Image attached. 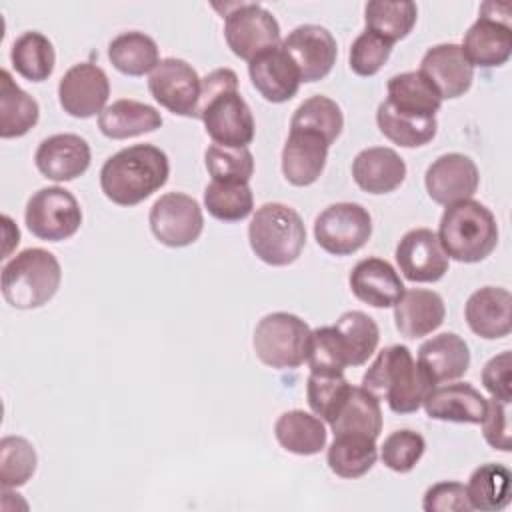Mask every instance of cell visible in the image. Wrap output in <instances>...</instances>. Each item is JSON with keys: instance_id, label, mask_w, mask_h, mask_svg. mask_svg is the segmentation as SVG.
<instances>
[{"instance_id": "1", "label": "cell", "mask_w": 512, "mask_h": 512, "mask_svg": "<svg viewBox=\"0 0 512 512\" xmlns=\"http://www.w3.org/2000/svg\"><path fill=\"white\" fill-rule=\"evenodd\" d=\"M196 118L204 122L214 144L248 148L254 140V116L238 92V76L230 68H216L202 78Z\"/></svg>"}, {"instance_id": "2", "label": "cell", "mask_w": 512, "mask_h": 512, "mask_svg": "<svg viewBox=\"0 0 512 512\" xmlns=\"http://www.w3.org/2000/svg\"><path fill=\"white\" fill-rule=\"evenodd\" d=\"M170 162L154 144H134L118 150L100 168V188L118 206H136L168 182Z\"/></svg>"}, {"instance_id": "3", "label": "cell", "mask_w": 512, "mask_h": 512, "mask_svg": "<svg viewBox=\"0 0 512 512\" xmlns=\"http://www.w3.org/2000/svg\"><path fill=\"white\" fill-rule=\"evenodd\" d=\"M360 384L378 400H386L388 408L396 414L416 412L430 388L436 386L404 344L382 348Z\"/></svg>"}, {"instance_id": "4", "label": "cell", "mask_w": 512, "mask_h": 512, "mask_svg": "<svg viewBox=\"0 0 512 512\" xmlns=\"http://www.w3.org/2000/svg\"><path fill=\"white\" fill-rule=\"evenodd\" d=\"M436 234L446 256L464 264L482 262L498 244L494 214L472 198L446 206Z\"/></svg>"}, {"instance_id": "5", "label": "cell", "mask_w": 512, "mask_h": 512, "mask_svg": "<svg viewBox=\"0 0 512 512\" xmlns=\"http://www.w3.org/2000/svg\"><path fill=\"white\" fill-rule=\"evenodd\" d=\"M60 282V262L44 248H26L2 268V296L18 310L44 306L54 298Z\"/></svg>"}, {"instance_id": "6", "label": "cell", "mask_w": 512, "mask_h": 512, "mask_svg": "<svg viewBox=\"0 0 512 512\" xmlns=\"http://www.w3.org/2000/svg\"><path fill=\"white\" fill-rule=\"evenodd\" d=\"M252 252L270 266H288L306 246L302 216L284 202H266L256 208L248 224Z\"/></svg>"}, {"instance_id": "7", "label": "cell", "mask_w": 512, "mask_h": 512, "mask_svg": "<svg viewBox=\"0 0 512 512\" xmlns=\"http://www.w3.org/2000/svg\"><path fill=\"white\" fill-rule=\"evenodd\" d=\"M310 332V326L300 316L270 312L256 324L252 346L262 364L276 370H290L308 360Z\"/></svg>"}, {"instance_id": "8", "label": "cell", "mask_w": 512, "mask_h": 512, "mask_svg": "<svg viewBox=\"0 0 512 512\" xmlns=\"http://www.w3.org/2000/svg\"><path fill=\"white\" fill-rule=\"evenodd\" d=\"M24 222L36 238L60 242L78 232L82 224V208L70 190L62 186H46L28 198Z\"/></svg>"}, {"instance_id": "9", "label": "cell", "mask_w": 512, "mask_h": 512, "mask_svg": "<svg viewBox=\"0 0 512 512\" xmlns=\"http://www.w3.org/2000/svg\"><path fill=\"white\" fill-rule=\"evenodd\" d=\"M224 38L234 56L250 62L280 44V24L262 4L240 2L224 14Z\"/></svg>"}, {"instance_id": "10", "label": "cell", "mask_w": 512, "mask_h": 512, "mask_svg": "<svg viewBox=\"0 0 512 512\" xmlns=\"http://www.w3.org/2000/svg\"><path fill=\"white\" fill-rule=\"evenodd\" d=\"M372 236V216L358 202H336L326 206L314 220L318 246L332 256L358 252Z\"/></svg>"}, {"instance_id": "11", "label": "cell", "mask_w": 512, "mask_h": 512, "mask_svg": "<svg viewBox=\"0 0 512 512\" xmlns=\"http://www.w3.org/2000/svg\"><path fill=\"white\" fill-rule=\"evenodd\" d=\"M506 2H484L480 6V16L468 28L462 40V52L472 66L498 68L508 62L512 54V26L510 8L502 10Z\"/></svg>"}, {"instance_id": "12", "label": "cell", "mask_w": 512, "mask_h": 512, "mask_svg": "<svg viewBox=\"0 0 512 512\" xmlns=\"http://www.w3.org/2000/svg\"><path fill=\"white\" fill-rule=\"evenodd\" d=\"M150 230L154 238L170 248L194 244L204 230L202 208L184 192H166L150 208Z\"/></svg>"}, {"instance_id": "13", "label": "cell", "mask_w": 512, "mask_h": 512, "mask_svg": "<svg viewBox=\"0 0 512 512\" xmlns=\"http://www.w3.org/2000/svg\"><path fill=\"white\" fill-rule=\"evenodd\" d=\"M202 78L182 58H164L150 72L148 90L152 98L168 112L196 118Z\"/></svg>"}, {"instance_id": "14", "label": "cell", "mask_w": 512, "mask_h": 512, "mask_svg": "<svg viewBox=\"0 0 512 512\" xmlns=\"http://www.w3.org/2000/svg\"><path fill=\"white\" fill-rule=\"evenodd\" d=\"M110 80L106 72L92 62L70 66L58 82V102L72 118H92L106 108Z\"/></svg>"}, {"instance_id": "15", "label": "cell", "mask_w": 512, "mask_h": 512, "mask_svg": "<svg viewBox=\"0 0 512 512\" xmlns=\"http://www.w3.org/2000/svg\"><path fill=\"white\" fill-rule=\"evenodd\" d=\"M280 44L296 64L302 82L326 78L336 64V38L320 24H300Z\"/></svg>"}, {"instance_id": "16", "label": "cell", "mask_w": 512, "mask_h": 512, "mask_svg": "<svg viewBox=\"0 0 512 512\" xmlns=\"http://www.w3.org/2000/svg\"><path fill=\"white\" fill-rule=\"evenodd\" d=\"M478 184L480 172L476 162L460 152H448L438 156L424 174V186L428 196L442 206L472 198L478 190Z\"/></svg>"}, {"instance_id": "17", "label": "cell", "mask_w": 512, "mask_h": 512, "mask_svg": "<svg viewBox=\"0 0 512 512\" xmlns=\"http://www.w3.org/2000/svg\"><path fill=\"white\" fill-rule=\"evenodd\" d=\"M394 256L402 276L410 282H438L450 264L438 234L430 228L408 230L400 238Z\"/></svg>"}, {"instance_id": "18", "label": "cell", "mask_w": 512, "mask_h": 512, "mask_svg": "<svg viewBox=\"0 0 512 512\" xmlns=\"http://www.w3.org/2000/svg\"><path fill=\"white\" fill-rule=\"evenodd\" d=\"M92 160L90 144L72 132L44 138L34 154L38 172L54 182H70L82 176Z\"/></svg>"}, {"instance_id": "19", "label": "cell", "mask_w": 512, "mask_h": 512, "mask_svg": "<svg viewBox=\"0 0 512 512\" xmlns=\"http://www.w3.org/2000/svg\"><path fill=\"white\" fill-rule=\"evenodd\" d=\"M420 72L434 84L442 100L464 96L474 80V66L454 42L428 48L420 60Z\"/></svg>"}, {"instance_id": "20", "label": "cell", "mask_w": 512, "mask_h": 512, "mask_svg": "<svg viewBox=\"0 0 512 512\" xmlns=\"http://www.w3.org/2000/svg\"><path fill=\"white\" fill-rule=\"evenodd\" d=\"M248 74L256 92L272 104L288 102L296 96L302 84L300 72L282 44L272 46L250 60Z\"/></svg>"}, {"instance_id": "21", "label": "cell", "mask_w": 512, "mask_h": 512, "mask_svg": "<svg viewBox=\"0 0 512 512\" xmlns=\"http://www.w3.org/2000/svg\"><path fill=\"white\" fill-rule=\"evenodd\" d=\"M328 140L308 128H290L282 148V174L292 186L314 184L328 158Z\"/></svg>"}, {"instance_id": "22", "label": "cell", "mask_w": 512, "mask_h": 512, "mask_svg": "<svg viewBox=\"0 0 512 512\" xmlns=\"http://www.w3.org/2000/svg\"><path fill=\"white\" fill-rule=\"evenodd\" d=\"M512 296L502 286H482L464 304V318L470 330L484 340H498L512 330Z\"/></svg>"}, {"instance_id": "23", "label": "cell", "mask_w": 512, "mask_h": 512, "mask_svg": "<svg viewBox=\"0 0 512 512\" xmlns=\"http://www.w3.org/2000/svg\"><path fill=\"white\" fill-rule=\"evenodd\" d=\"M348 284L352 294L374 308H390L404 294V282L396 268L382 258L370 256L354 264Z\"/></svg>"}, {"instance_id": "24", "label": "cell", "mask_w": 512, "mask_h": 512, "mask_svg": "<svg viewBox=\"0 0 512 512\" xmlns=\"http://www.w3.org/2000/svg\"><path fill=\"white\" fill-rule=\"evenodd\" d=\"M422 406L430 418L456 424H480L486 414V398L470 382L434 386Z\"/></svg>"}, {"instance_id": "25", "label": "cell", "mask_w": 512, "mask_h": 512, "mask_svg": "<svg viewBox=\"0 0 512 512\" xmlns=\"http://www.w3.org/2000/svg\"><path fill=\"white\" fill-rule=\"evenodd\" d=\"M352 178L368 194H388L406 178L404 158L386 146H370L352 160Z\"/></svg>"}, {"instance_id": "26", "label": "cell", "mask_w": 512, "mask_h": 512, "mask_svg": "<svg viewBox=\"0 0 512 512\" xmlns=\"http://www.w3.org/2000/svg\"><path fill=\"white\" fill-rule=\"evenodd\" d=\"M446 306L438 292L424 288L404 290L394 304V324L404 338H422L442 326Z\"/></svg>"}, {"instance_id": "27", "label": "cell", "mask_w": 512, "mask_h": 512, "mask_svg": "<svg viewBox=\"0 0 512 512\" xmlns=\"http://www.w3.org/2000/svg\"><path fill=\"white\" fill-rule=\"evenodd\" d=\"M416 362L434 384L452 382L466 374L470 366V348L456 332H442L420 344Z\"/></svg>"}, {"instance_id": "28", "label": "cell", "mask_w": 512, "mask_h": 512, "mask_svg": "<svg viewBox=\"0 0 512 512\" xmlns=\"http://www.w3.org/2000/svg\"><path fill=\"white\" fill-rule=\"evenodd\" d=\"M162 124V114L154 106L132 98L114 100L98 114L100 132L112 140L142 136L158 130Z\"/></svg>"}, {"instance_id": "29", "label": "cell", "mask_w": 512, "mask_h": 512, "mask_svg": "<svg viewBox=\"0 0 512 512\" xmlns=\"http://www.w3.org/2000/svg\"><path fill=\"white\" fill-rule=\"evenodd\" d=\"M386 102L404 114L436 118V112L442 106V96L434 84L420 72H400L388 80Z\"/></svg>"}, {"instance_id": "30", "label": "cell", "mask_w": 512, "mask_h": 512, "mask_svg": "<svg viewBox=\"0 0 512 512\" xmlns=\"http://www.w3.org/2000/svg\"><path fill=\"white\" fill-rule=\"evenodd\" d=\"M278 444L298 456H314L326 448V426L316 414L304 410H288L274 422Z\"/></svg>"}, {"instance_id": "31", "label": "cell", "mask_w": 512, "mask_h": 512, "mask_svg": "<svg viewBox=\"0 0 512 512\" xmlns=\"http://www.w3.org/2000/svg\"><path fill=\"white\" fill-rule=\"evenodd\" d=\"M332 434H362L378 438L382 432L380 400L362 386H352L334 420L330 422Z\"/></svg>"}, {"instance_id": "32", "label": "cell", "mask_w": 512, "mask_h": 512, "mask_svg": "<svg viewBox=\"0 0 512 512\" xmlns=\"http://www.w3.org/2000/svg\"><path fill=\"white\" fill-rule=\"evenodd\" d=\"M40 118L38 102L22 90L8 70L0 72V136L20 138L28 134Z\"/></svg>"}, {"instance_id": "33", "label": "cell", "mask_w": 512, "mask_h": 512, "mask_svg": "<svg viewBox=\"0 0 512 512\" xmlns=\"http://www.w3.org/2000/svg\"><path fill=\"white\" fill-rule=\"evenodd\" d=\"M378 460L376 438L362 434L334 436L326 452L328 468L340 478H360L372 470Z\"/></svg>"}, {"instance_id": "34", "label": "cell", "mask_w": 512, "mask_h": 512, "mask_svg": "<svg viewBox=\"0 0 512 512\" xmlns=\"http://www.w3.org/2000/svg\"><path fill=\"white\" fill-rule=\"evenodd\" d=\"M112 66L126 76H144L160 62V50L152 36L140 30H128L114 36L108 44Z\"/></svg>"}, {"instance_id": "35", "label": "cell", "mask_w": 512, "mask_h": 512, "mask_svg": "<svg viewBox=\"0 0 512 512\" xmlns=\"http://www.w3.org/2000/svg\"><path fill=\"white\" fill-rule=\"evenodd\" d=\"M512 474L504 464H480L468 478L466 494L472 510L500 512L510 504Z\"/></svg>"}, {"instance_id": "36", "label": "cell", "mask_w": 512, "mask_h": 512, "mask_svg": "<svg viewBox=\"0 0 512 512\" xmlns=\"http://www.w3.org/2000/svg\"><path fill=\"white\" fill-rule=\"evenodd\" d=\"M10 62L22 78L30 82H44L54 72V44L42 32L28 30L14 40L10 48Z\"/></svg>"}, {"instance_id": "37", "label": "cell", "mask_w": 512, "mask_h": 512, "mask_svg": "<svg viewBox=\"0 0 512 512\" xmlns=\"http://www.w3.org/2000/svg\"><path fill=\"white\" fill-rule=\"evenodd\" d=\"M376 124L380 132L394 144L402 148H418L428 144L438 130L436 118L412 116L394 110L386 100L378 104Z\"/></svg>"}, {"instance_id": "38", "label": "cell", "mask_w": 512, "mask_h": 512, "mask_svg": "<svg viewBox=\"0 0 512 512\" xmlns=\"http://www.w3.org/2000/svg\"><path fill=\"white\" fill-rule=\"evenodd\" d=\"M418 18L412 0H372L364 6L366 30L382 36L390 44L406 38Z\"/></svg>"}, {"instance_id": "39", "label": "cell", "mask_w": 512, "mask_h": 512, "mask_svg": "<svg viewBox=\"0 0 512 512\" xmlns=\"http://www.w3.org/2000/svg\"><path fill=\"white\" fill-rule=\"evenodd\" d=\"M334 328L340 334L350 366H362L376 352L380 330L376 320L366 312L348 310L336 320Z\"/></svg>"}, {"instance_id": "40", "label": "cell", "mask_w": 512, "mask_h": 512, "mask_svg": "<svg viewBox=\"0 0 512 512\" xmlns=\"http://www.w3.org/2000/svg\"><path fill=\"white\" fill-rule=\"evenodd\" d=\"M204 208L220 222H240L254 210V194L248 182L212 180L204 188Z\"/></svg>"}, {"instance_id": "41", "label": "cell", "mask_w": 512, "mask_h": 512, "mask_svg": "<svg viewBox=\"0 0 512 512\" xmlns=\"http://www.w3.org/2000/svg\"><path fill=\"white\" fill-rule=\"evenodd\" d=\"M290 128H308L322 134L332 146L344 128V114L340 106L322 94L306 98L292 114Z\"/></svg>"}, {"instance_id": "42", "label": "cell", "mask_w": 512, "mask_h": 512, "mask_svg": "<svg viewBox=\"0 0 512 512\" xmlns=\"http://www.w3.org/2000/svg\"><path fill=\"white\" fill-rule=\"evenodd\" d=\"M38 456L34 446L22 436L0 440V486L4 490L24 486L36 472Z\"/></svg>"}, {"instance_id": "43", "label": "cell", "mask_w": 512, "mask_h": 512, "mask_svg": "<svg viewBox=\"0 0 512 512\" xmlns=\"http://www.w3.org/2000/svg\"><path fill=\"white\" fill-rule=\"evenodd\" d=\"M352 384L344 374H314L310 372L306 382V400L312 412L324 422H332L342 402L346 400Z\"/></svg>"}, {"instance_id": "44", "label": "cell", "mask_w": 512, "mask_h": 512, "mask_svg": "<svg viewBox=\"0 0 512 512\" xmlns=\"http://www.w3.org/2000/svg\"><path fill=\"white\" fill-rule=\"evenodd\" d=\"M306 362L314 374H344L350 364L340 334L334 326H320L310 332Z\"/></svg>"}, {"instance_id": "45", "label": "cell", "mask_w": 512, "mask_h": 512, "mask_svg": "<svg viewBox=\"0 0 512 512\" xmlns=\"http://www.w3.org/2000/svg\"><path fill=\"white\" fill-rule=\"evenodd\" d=\"M204 164L212 180L220 182H250L254 174V156L248 148L210 144L204 152Z\"/></svg>"}, {"instance_id": "46", "label": "cell", "mask_w": 512, "mask_h": 512, "mask_svg": "<svg viewBox=\"0 0 512 512\" xmlns=\"http://www.w3.org/2000/svg\"><path fill=\"white\" fill-rule=\"evenodd\" d=\"M424 450H426L424 436L416 430L402 428V430L390 432L384 438L380 446V458L386 468L398 474H406L414 470V466L424 456Z\"/></svg>"}, {"instance_id": "47", "label": "cell", "mask_w": 512, "mask_h": 512, "mask_svg": "<svg viewBox=\"0 0 512 512\" xmlns=\"http://www.w3.org/2000/svg\"><path fill=\"white\" fill-rule=\"evenodd\" d=\"M392 46L394 44L370 30L360 32L350 46V70L358 76H374L388 62Z\"/></svg>"}, {"instance_id": "48", "label": "cell", "mask_w": 512, "mask_h": 512, "mask_svg": "<svg viewBox=\"0 0 512 512\" xmlns=\"http://www.w3.org/2000/svg\"><path fill=\"white\" fill-rule=\"evenodd\" d=\"M484 440L500 452H510V402L490 398L486 400V414L480 422Z\"/></svg>"}, {"instance_id": "49", "label": "cell", "mask_w": 512, "mask_h": 512, "mask_svg": "<svg viewBox=\"0 0 512 512\" xmlns=\"http://www.w3.org/2000/svg\"><path fill=\"white\" fill-rule=\"evenodd\" d=\"M422 508L426 512H470V500L466 486L456 480H444L432 484L422 498Z\"/></svg>"}, {"instance_id": "50", "label": "cell", "mask_w": 512, "mask_h": 512, "mask_svg": "<svg viewBox=\"0 0 512 512\" xmlns=\"http://www.w3.org/2000/svg\"><path fill=\"white\" fill-rule=\"evenodd\" d=\"M482 384L492 398L510 402L512 400V354L504 350L492 356L482 368Z\"/></svg>"}]
</instances>
